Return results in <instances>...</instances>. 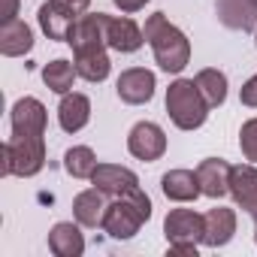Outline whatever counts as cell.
Returning a JSON list of instances; mask_svg holds the SVG:
<instances>
[{
	"label": "cell",
	"mask_w": 257,
	"mask_h": 257,
	"mask_svg": "<svg viewBox=\"0 0 257 257\" xmlns=\"http://www.w3.org/2000/svg\"><path fill=\"white\" fill-rule=\"evenodd\" d=\"M161 191H164V197L173 200V203H191V200H197V197L203 194L200 179H197V173H191V170H170V173H164Z\"/></svg>",
	"instance_id": "15"
},
{
	"label": "cell",
	"mask_w": 257,
	"mask_h": 257,
	"mask_svg": "<svg viewBox=\"0 0 257 257\" xmlns=\"http://www.w3.org/2000/svg\"><path fill=\"white\" fill-rule=\"evenodd\" d=\"M167 112L179 131H197L209 115V103L194 79H176L167 88Z\"/></svg>",
	"instance_id": "3"
},
{
	"label": "cell",
	"mask_w": 257,
	"mask_h": 257,
	"mask_svg": "<svg viewBox=\"0 0 257 257\" xmlns=\"http://www.w3.org/2000/svg\"><path fill=\"white\" fill-rule=\"evenodd\" d=\"M127 152H131L137 161H158L164 158L167 152V134L161 131V127L155 121H140L134 124L131 137H127Z\"/></svg>",
	"instance_id": "5"
},
{
	"label": "cell",
	"mask_w": 257,
	"mask_h": 257,
	"mask_svg": "<svg viewBox=\"0 0 257 257\" xmlns=\"http://www.w3.org/2000/svg\"><path fill=\"white\" fill-rule=\"evenodd\" d=\"M19 16V0H0V22H16Z\"/></svg>",
	"instance_id": "29"
},
{
	"label": "cell",
	"mask_w": 257,
	"mask_h": 257,
	"mask_svg": "<svg viewBox=\"0 0 257 257\" xmlns=\"http://www.w3.org/2000/svg\"><path fill=\"white\" fill-rule=\"evenodd\" d=\"M64 170H67L73 179H91L94 170H97V155H94L88 146H73V149L64 155Z\"/></svg>",
	"instance_id": "25"
},
{
	"label": "cell",
	"mask_w": 257,
	"mask_h": 257,
	"mask_svg": "<svg viewBox=\"0 0 257 257\" xmlns=\"http://www.w3.org/2000/svg\"><path fill=\"white\" fill-rule=\"evenodd\" d=\"M103 197H106V194L97 191V188H88V191L76 194V200H73V215H76V221H79L82 227H103L106 206H109Z\"/></svg>",
	"instance_id": "17"
},
{
	"label": "cell",
	"mask_w": 257,
	"mask_h": 257,
	"mask_svg": "<svg viewBox=\"0 0 257 257\" xmlns=\"http://www.w3.org/2000/svg\"><path fill=\"white\" fill-rule=\"evenodd\" d=\"M194 82H197L200 94L206 97L209 109H215V106H221V103L227 100V76H224L221 70L206 67V70H200V73L194 76Z\"/></svg>",
	"instance_id": "23"
},
{
	"label": "cell",
	"mask_w": 257,
	"mask_h": 257,
	"mask_svg": "<svg viewBox=\"0 0 257 257\" xmlns=\"http://www.w3.org/2000/svg\"><path fill=\"white\" fill-rule=\"evenodd\" d=\"M76 73L85 79V82H103L109 76V55L106 49H88V52H76Z\"/></svg>",
	"instance_id": "22"
},
{
	"label": "cell",
	"mask_w": 257,
	"mask_h": 257,
	"mask_svg": "<svg viewBox=\"0 0 257 257\" xmlns=\"http://www.w3.org/2000/svg\"><path fill=\"white\" fill-rule=\"evenodd\" d=\"M248 4H251V7H254V10H257V0H248Z\"/></svg>",
	"instance_id": "32"
},
{
	"label": "cell",
	"mask_w": 257,
	"mask_h": 257,
	"mask_svg": "<svg viewBox=\"0 0 257 257\" xmlns=\"http://www.w3.org/2000/svg\"><path fill=\"white\" fill-rule=\"evenodd\" d=\"M239 100H242L245 106L257 109V76H251V79L242 85V91H239Z\"/></svg>",
	"instance_id": "28"
},
{
	"label": "cell",
	"mask_w": 257,
	"mask_h": 257,
	"mask_svg": "<svg viewBox=\"0 0 257 257\" xmlns=\"http://www.w3.org/2000/svg\"><path fill=\"white\" fill-rule=\"evenodd\" d=\"M115 91H118L121 103H127V106L149 103L155 97V73L146 70V67H131V70H124L118 76Z\"/></svg>",
	"instance_id": "7"
},
{
	"label": "cell",
	"mask_w": 257,
	"mask_h": 257,
	"mask_svg": "<svg viewBox=\"0 0 257 257\" xmlns=\"http://www.w3.org/2000/svg\"><path fill=\"white\" fill-rule=\"evenodd\" d=\"M254 218V242H257V215H251Z\"/></svg>",
	"instance_id": "31"
},
{
	"label": "cell",
	"mask_w": 257,
	"mask_h": 257,
	"mask_svg": "<svg viewBox=\"0 0 257 257\" xmlns=\"http://www.w3.org/2000/svg\"><path fill=\"white\" fill-rule=\"evenodd\" d=\"M254 43H257V28H254Z\"/></svg>",
	"instance_id": "33"
},
{
	"label": "cell",
	"mask_w": 257,
	"mask_h": 257,
	"mask_svg": "<svg viewBox=\"0 0 257 257\" xmlns=\"http://www.w3.org/2000/svg\"><path fill=\"white\" fill-rule=\"evenodd\" d=\"M88 121H91V100L85 94H79V91L61 94V103H58V124H61V131L79 134Z\"/></svg>",
	"instance_id": "13"
},
{
	"label": "cell",
	"mask_w": 257,
	"mask_h": 257,
	"mask_svg": "<svg viewBox=\"0 0 257 257\" xmlns=\"http://www.w3.org/2000/svg\"><path fill=\"white\" fill-rule=\"evenodd\" d=\"M152 218V200L143 188H134L131 194L115 197V203L106 206L103 230L112 239H131L140 233V227Z\"/></svg>",
	"instance_id": "2"
},
{
	"label": "cell",
	"mask_w": 257,
	"mask_h": 257,
	"mask_svg": "<svg viewBox=\"0 0 257 257\" xmlns=\"http://www.w3.org/2000/svg\"><path fill=\"white\" fill-rule=\"evenodd\" d=\"M146 4H149V0H115V7H118L121 13H140Z\"/></svg>",
	"instance_id": "30"
},
{
	"label": "cell",
	"mask_w": 257,
	"mask_h": 257,
	"mask_svg": "<svg viewBox=\"0 0 257 257\" xmlns=\"http://www.w3.org/2000/svg\"><path fill=\"white\" fill-rule=\"evenodd\" d=\"M31 49H34V31L22 19L0 25V52H4L7 58H22Z\"/></svg>",
	"instance_id": "19"
},
{
	"label": "cell",
	"mask_w": 257,
	"mask_h": 257,
	"mask_svg": "<svg viewBox=\"0 0 257 257\" xmlns=\"http://www.w3.org/2000/svg\"><path fill=\"white\" fill-rule=\"evenodd\" d=\"M143 34H146V43L152 46L155 61H158L161 70H167V73H182V70L188 67V61H191V43H188V37H185L164 13L149 16Z\"/></svg>",
	"instance_id": "1"
},
{
	"label": "cell",
	"mask_w": 257,
	"mask_h": 257,
	"mask_svg": "<svg viewBox=\"0 0 257 257\" xmlns=\"http://www.w3.org/2000/svg\"><path fill=\"white\" fill-rule=\"evenodd\" d=\"M4 155V176H22L31 179L46 167V140L43 137H13L10 143H4L0 149Z\"/></svg>",
	"instance_id": "4"
},
{
	"label": "cell",
	"mask_w": 257,
	"mask_h": 257,
	"mask_svg": "<svg viewBox=\"0 0 257 257\" xmlns=\"http://www.w3.org/2000/svg\"><path fill=\"white\" fill-rule=\"evenodd\" d=\"M103 37H106V46L121 55L140 52L146 43V34L134 19H115V16H103Z\"/></svg>",
	"instance_id": "6"
},
{
	"label": "cell",
	"mask_w": 257,
	"mask_h": 257,
	"mask_svg": "<svg viewBox=\"0 0 257 257\" xmlns=\"http://www.w3.org/2000/svg\"><path fill=\"white\" fill-rule=\"evenodd\" d=\"M230 197L236 200L239 209H245L248 215H257V167L254 164L230 167Z\"/></svg>",
	"instance_id": "11"
},
{
	"label": "cell",
	"mask_w": 257,
	"mask_h": 257,
	"mask_svg": "<svg viewBox=\"0 0 257 257\" xmlns=\"http://www.w3.org/2000/svg\"><path fill=\"white\" fill-rule=\"evenodd\" d=\"M103 16L106 13H94V16H79L73 31H70V46L73 55L76 52H88V49H106V37H103Z\"/></svg>",
	"instance_id": "12"
},
{
	"label": "cell",
	"mask_w": 257,
	"mask_h": 257,
	"mask_svg": "<svg viewBox=\"0 0 257 257\" xmlns=\"http://www.w3.org/2000/svg\"><path fill=\"white\" fill-rule=\"evenodd\" d=\"M218 19L230 31H251L257 28V10L248 0H218Z\"/></svg>",
	"instance_id": "20"
},
{
	"label": "cell",
	"mask_w": 257,
	"mask_h": 257,
	"mask_svg": "<svg viewBox=\"0 0 257 257\" xmlns=\"http://www.w3.org/2000/svg\"><path fill=\"white\" fill-rule=\"evenodd\" d=\"M46 106L37 97H22L13 106V137H46Z\"/></svg>",
	"instance_id": "9"
},
{
	"label": "cell",
	"mask_w": 257,
	"mask_h": 257,
	"mask_svg": "<svg viewBox=\"0 0 257 257\" xmlns=\"http://www.w3.org/2000/svg\"><path fill=\"white\" fill-rule=\"evenodd\" d=\"M239 149H242L245 161L257 164V118H248L242 124V131H239Z\"/></svg>",
	"instance_id": "26"
},
{
	"label": "cell",
	"mask_w": 257,
	"mask_h": 257,
	"mask_svg": "<svg viewBox=\"0 0 257 257\" xmlns=\"http://www.w3.org/2000/svg\"><path fill=\"white\" fill-rule=\"evenodd\" d=\"M52 7H55V10H61V13H64V16H70V19H79V16H85V13H88L91 0H52Z\"/></svg>",
	"instance_id": "27"
},
{
	"label": "cell",
	"mask_w": 257,
	"mask_h": 257,
	"mask_svg": "<svg viewBox=\"0 0 257 257\" xmlns=\"http://www.w3.org/2000/svg\"><path fill=\"white\" fill-rule=\"evenodd\" d=\"M197 179H200L203 194L212 197V200L230 194V164L221 161V158H206V161L197 167Z\"/></svg>",
	"instance_id": "14"
},
{
	"label": "cell",
	"mask_w": 257,
	"mask_h": 257,
	"mask_svg": "<svg viewBox=\"0 0 257 257\" xmlns=\"http://www.w3.org/2000/svg\"><path fill=\"white\" fill-rule=\"evenodd\" d=\"M37 19H40L43 34H46L49 40H58V43H67V40H70V31H73V25H76V19L64 16L61 10H55V7H52V0L40 7Z\"/></svg>",
	"instance_id": "21"
},
{
	"label": "cell",
	"mask_w": 257,
	"mask_h": 257,
	"mask_svg": "<svg viewBox=\"0 0 257 257\" xmlns=\"http://www.w3.org/2000/svg\"><path fill=\"white\" fill-rule=\"evenodd\" d=\"M91 182H94V188L103 191L106 197H124V194H131L134 188H140L137 173L127 170V167H118V164H97Z\"/></svg>",
	"instance_id": "10"
},
{
	"label": "cell",
	"mask_w": 257,
	"mask_h": 257,
	"mask_svg": "<svg viewBox=\"0 0 257 257\" xmlns=\"http://www.w3.org/2000/svg\"><path fill=\"white\" fill-rule=\"evenodd\" d=\"M49 251L58 257H79L85 251V236L73 221H61L49 230Z\"/></svg>",
	"instance_id": "18"
},
{
	"label": "cell",
	"mask_w": 257,
	"mask_h": 257,
	"mask_svg": "<svg viewBox=\"0 0 257 257\" xmlns=\"http://www.w3.org/2000/svg\"><path fill=\"white\" fill-rule=\"evenodd\" d=\"M76 76H79V73H76V64H70V61H64V58H58V61H52V64L43 67V82H46V88L55 91V94H70Z\"/></svg>",
	"instance_id": "24"
},
{
	"label": "cell",
	"mask_w": 257,
	"mask_h": 257,
	"mask_svg": "<svg viewBox=\"0 0 257 257\" xmlns=\"http://www.w3.org/2000/svg\"><path fill=\"white\" fill-rule=\"evenodd\" d=\"M206 233V218L194 209H173L164 218V236L167 242H203Z\"/></svg>",
	"instance_id": "8"
},
{
	"label": "cell",
	"mask_w": 257,
	"mask_h": 257,
	"mask_svg": "<svg viewBox=\"0 0 257 257\" xmlns=\"http://www.w3.org/2000/svg\"><path fill=\"white\" fill-rule=\"evenodd\" d=\"M203 218H206L203 242H206L209 248H221V245H227V242L233 239V233H236V212H233V209L215 206V209H209Z\"/></svg>",
	"instance_id": "16"
}]
</instances>
